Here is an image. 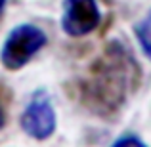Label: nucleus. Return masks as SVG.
I'll list each match as a JSON object with an SVG mask.
<instances>
[{
	"instance_id": "nucleus-2",
	"label": "nucleus",
	"mask_w": 151,
	"mask_h": 147,
	"mask_svg": "<svg viewBox=\"0 0 151 147\" xmlns=\"http://www.w3.org/2000/svg\"><path fill=\"white\" fill-rule=\"evenodd\" d=\"M48 42L46 33L33 23H23L10 31L0 50V61L8 71L25 67Z\"/></svg>"
},
{
	"instance_id": "nucleus-6",
	"label": "nucleus",
	"mask_w": 151,
	"mask_h": 147,
	"mask_svg": "<svg viewBox=\"0 0 151 147\" xmlns=\"http://www.w3.org/2000/svg\"><path fill=\"white\" fill-rule=\"evenodd\" d=\"M113 145L115 147H124V145H136V147H144V140L142 138H138L136 134H132V132H126V134H122V136H119L117 140L113 141Z\"/></svg>"
},
{
	"instance_id": "nucleus-3",
	"label": "nucleus",
	"mask_w": 151,
	"mask_h": 147,
	"mask_svg": "<svg viewBox=\"0 0 151 147\" xmlns=\"http://www.w3.org/2000/svg\"><path fill=\"white\" fill-rule=\"evenodd\" d=\"M58 118L52 98L46 90H37L21 113V128L29 138L44 141L54 136Z\"/></svg>"
},
{
	"instance_id": "nucleus-8",
	"label": "nucleus",
	"mask_w": 151,
	"mask_h": 147,
	"mask_svg": "<svg viewBox=\"0 0 151 147\" xmlns=\"http://www.w3.org/2000/svg\"><path fill=\"white\" fill-rule=\"evenodd\" d=\"M4 4H6V0H0V11L4 10Z\"/></svg>"
},
{
	"instance_id": "nucleus-5",
	"label": "nucleus",
	"mask_w": 151,
	"mask_h": 147,
	"mask_svg": "<svg viewBox=\"0 0 151 147\" xmlns=\"http://www.w3.org/2000/svg\"><path fill=\"white\" fill-rule=\"evenodd\" d=\"M134 33H136V38H138V42H140L142 50L145 52V55L151 57V14L147 17H144L134 27Z\"/></svg>"
},
{
	"instance_id": "nucleus-1",
	"label": "nucleus",
	"mask_w": 151,
	"mask_h": 147,
	"mask_svg": "<svg viewBox=\"0 0 151 147\" xmlns=\"http://www.w3.org/2000/svg\"><path fill=\"white\" fill-rule=\"evenodd\" d=\"M140 78V63L128 46L111 40L78 80V101L96 117L115 118L136 92Z\"/></svg>"
},
{
	"instance_id": "nucleus-4",
	"label": "nucleus",
	"mask_w": 151,
	"mask_h": 147,
	"mask_svg": "<svg viewBox=\"0 0 151 147\" xmlns=\"http://www.w3.org/2000/svg\"><path fill=\"white\" fill-rule=\"evenodd\" d=\"M101 14L96 0H65L61 15V29L69 37H86L98 29Z\"/></svg>"
},
{
	"instance_id": "nucleus-7",
	"label": "nucleus",
	"mask_w": 151,
	"mask_h": 147,
	"mask_svg": "<svg viewBox=\"0 0 151 147\" xmlns=\"http://www.w3.org/2000/svg\"><path fill=\"white\" fill-rule=\"evenodd\" d=\"M8 105H10V94L6 92V88H0V130L4 128V124H6Z\"/></svg>"
}]
</instances>
